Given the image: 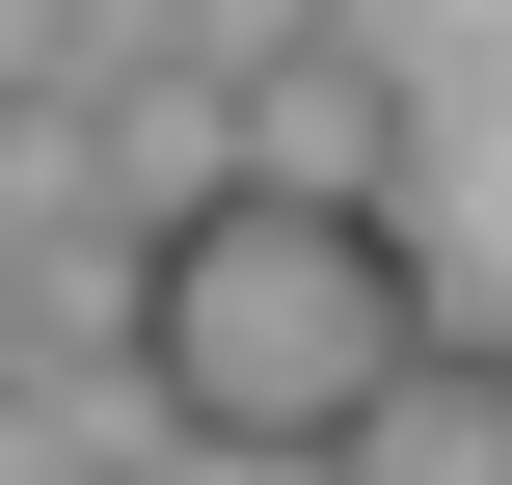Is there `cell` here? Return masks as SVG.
<instances>
[{"label": "cell", "mask_w": 512, "mask_h": 485, "mask_svg": "<svg viewBox=\"0 0 512 485\" xmlns=\"http://www.w3.org/2000/svg\"><path fill=\"white\" fill-rule=\"evenodd\" d=\"M243 189V108L216 81H81V216L108 243H162V216H216Z\"/></svg>", "instance_id": "4"}, {"label": "cell", "mask_w": 512, "mask_h": 485, "mask_svg": "<svg viewBox=\"0 0 512 485\" xmlns=\"http://www.w3.org/2000/svg\"><path fill=\"white\" fill-rule=\"evenodd\" d=\"M0 378H27V297H0Z\"/></svg>", "instance_id": "9"}, {"label": "cell", "mask_w": 512, "mask_h": 485, "mask_svg": "<svg viewBox=\"0 0 512 485\" xmlns=\"http://www.w3.org/2000/svg\"><path fill=\"white\" fill-rule=\"evenodd\" d=\"M135 459V378H0V485H108Z\"/></svg>", "instance_id": "6"}, {"label": "cell", "mask_w": 512, "mask_h": 485, "mask_svg": "<svg viewBox=\"0 0 512 485\" xmlns=\"http://www.w3.org/2000/svg\"><path fill=\"white\" fill-rule=\"evenodd\" d=\"M432 351V216H297V189H216L135 243V432L162 459L297 485L378 378Z\"/></svg>", "instance_id": "1"}, {"label": "cell", "mask_w": 512, "mask_h": 485, "mask_svg": "<svg viewBox=\"0 0 512 485\" xmlns=\"http://www.w3.org/2000/svg\"><path fill=\"white\" fill-rule=\"evenodd\" d=\"M108 81V0H0V108H81Z\"/></svg>", "instance_id": "7"}, {"label": "cell", "mask_w": 512, "mask_h": 485, "mask_svg": "<svg viewBox=\"0 0 512 485\" xmlns=\"http://www.w3.org/2000/svg\"><path fill=\"white\" fill-rule=\"evenodd\" d=\"M297 485H512V297H459V270H432V351H405V378H378Z\"/></svg>", "instance_id": "3"}, {"label": "cell", "mask_w": 512, "mask_h": 485, "mask_svg": "<svg viewBox=\"0 0 512 485\" xmlns=\"http://www.w3.org/2000/svg\"><path fill=\"white\" fill-rule=\"evenodd\" d=\"M243 108V189H297V216H405L432 189V81L378 54V27H324V54H270V81H216Z\"/></svg>", "instance_id": "2"}, {"label": "cell", "mask_w": 512, "mask_h": 485, "mask_svg": "<svg viewBox=\"0 0 512 485\" xmlns=\"http://www.w3.org/2000/svg\"><path fill=\"white\" fill-rule=\"evenodd\" d=\"M108 485H243V459H162V432H135V459H108Z\"/></svg>", "instance_id": "8"}, {"label": "cell", "mask_w": 512, "mask_h": 485, "mask_svg": "<svg viewBox=\"0 0 512 485\" xmlns=\"http://www.w3.org/2000/svg\"><path fill=\"white\" fill-rule=\"evenodd\" d=\"M351 0H108V81H270V54H324Z\"/></svg>", "instance_id": "5"}]
</instances>
